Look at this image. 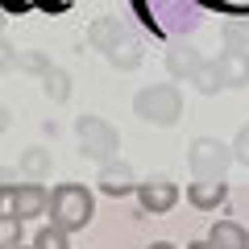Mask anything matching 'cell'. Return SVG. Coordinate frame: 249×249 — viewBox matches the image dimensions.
<instances>
[{"instance_id":"6da1fadb","label":"cell","mask_w":249,"mask_h":249,"mask_svg":"<svg viewBox=\"0 0 249 249\" xmlns=\"http://www.w3.org/2000/svg\"><path fill=\"white\" fill-rule=\"evenodd\" d=\"M46 216H50V224H58L62 232H79V229H88L91 216H96V196H91L83 183H62V187L50 191Z\"/></svg>"},{"instance_id":"7a4b0ae2","label":"cell","mask_w":249,"mask_h":249,"mask_svg":"<svg viewBox=\"0 0 249 249\" xmlns=\"http://www.w3.org/2000/svg\"><path fill=\"white\" fill-rule=\"evenodd\" d=\"M133 112L142 116L145 124H158V129H170V124L183 121V91L175 83H150L133 96Z\"/></svg>"},{"instance_id":"3957f363","label":"cell","mask_w":249,"mask_h":249,"mask_svg":"<svg viewBox=\"0 0 249 249\" xmlns=\"http://www.w3.org/2000/svg\"><path fill=\"white\" fill-rule=\"evenodd\" d=\"M91 46L112 62L116 71H133V67H142V46L124 34L112 17H100L96 25H91Z\"/></svg>"},{"instance_id":"277c9868","label":"cell","mask_w":249,"mask_h":249,"mask_svg":"<svg viewBox=\"0 0 249 249\" xmlns=\"http://www.w3.org/2000/svg\"><path fill=\"white\" fill-rule=\"evenodd\" d=\"M75 142H79V154L91 162H108V158L121 154V133L104 116H91V112L75 121Z\"/></svg>"},{"instance_id":"5b68a950","label":"cell","mask_w":249,"mask_h":249,"mask_svg":"<svg viewBox=\"0 0 249 249\" xmlns=\"http://www.w3.org/2000/svg\"><path fill=\"white\" fill-rule=\"evenodd\" d=\"M232 150L220 142V137H196L187 145V170L191 178H224L229 175Z\"/></svg>"},{"instance_id":"8992f818","label":"cell","mask_w":249,"mask_h":249,"mask_svg":"<svg viewBox=\"0 0 249 249\" xmlns=\"http://www.w3.org/2000/svg\"><path fill=\"white\" fill-rule=\"evenodd\" d=\"M46 204H50V191L37 178H21V183L9 187V212L21 216V220H34V216H46Z\"/></svg>"},{"instance_id":"52a82bcc","label":"cell","mask_w":249,"mask_h":249,"mask_svg":"<svg viewBox=\"0 0 249 249\" xmlns=\"http://www.w3.org/2000/svg\"><path fill=\"white\" fill-rule=\"evenodd\" d=\"M137 204H142L145 216H166L170 208L178 204V187L170 183L166 175H150L137 183Z\"/></svg>"},{"instance_id":"ba28073f","label":"cell","mask_w":249,"mask_h":249,"mask_svg":"<svg viewBox=\"0 0 249 249\" xmlns=\"http://www.w3.org/2000/svg\"><path fill=\"white\" fill-rule=\"evenodd\" d=\"M96 187H100V196H112V199H121V196H133V191H137L133 166H129V162H121V158H108V162H100V178H96Z\"/></svg>"},{"instance_id":"9c48e42d","label":"cell","mask_w":249,"mask_h":249,"mask_svg":"<svg viewBox=\"0 0 249 249\" xmlns=\"http://www.w3.org/2000/svg\"><path fill=\"white\" fill-rule=\"evenodd\" d=\"M216 67H220V79L224 88H249V50L245 46H224L220 54H216Z\"/></svg>"},{"instance_id":"30bf717a","label":"cell","mask_w":249,"mask_h":249,"mask_svg":"<svg viewBox=\"0 0 249 249\" xmlns=\"http://www.w3.org/2000/svg\"><path fill=\"white\" fill-rule=\"evenodd\" d=\"M224 199H229V183L224 178H196V183L187 187V204L196 208V212H216Z\"/></svg>"},{"instance_id":"8fae6325","label":"cell","mask_w":249,"mask_h":249,"mask_svg":"<svg viewBox=\"0 0 249 249\" xmlns=\"http://www.w3.org/2000/svg\"><path fill=\"white\" fill-rule=\"evenodd\" d=\"M199 62H204V58H199V50H196V46H170V50H166V71L170 75H175V79H191V75H196V67H199Z\"/></svg>"},{"instance_id":"7c38bea8","label":"cell","mask_w":249,"mask_h":249,"mask_svg":"<svg viewBox=\"0 0 249 249\" xmlns=\"http://www.w3.org/2000/svg\"><path fill=\"white\" fill-rule=\"evenodd\" d=\"M17 170H21V178H37V183H46V175H50V150H42V145L21 150Z\"/></svg>"},{"instance_id":"4fadbf2b","label":"cell","mask_w":249,"mask_h":249,"mask_svg":"<svg viewBox=\"0 0 249 249\" xmlns=\"http://www.w3.org/2000/svg\"><path fill=\"white\" fill-rule=\"evenodd\" d=\"M208 237L220 249H249V232H245V224H237V220H216Z\"/></svg>"},{"instance_id":"5bb4252c","label":"cell","mask_w":249,"mask_h":249,"mask_svg":"<svg viewBox=\"0 0 249 249\" xmlns=\"http://www.w3.org/2000/svg\"><path fill=\"white\" fill-rule=\"evenodd\" d=\"M42 91H46V100H50V104H67V100H71V91H75V83H71V75L62 71V67H50V71L42 75Z\"/></svg>"},{"instance_id":"9a60e30c","label":"cell","mask_w":249,"mask_h":249,"mask_svg":"<svg viewBox=\"0 0 249 249\" xmlns=\"http://www.w3.org/2000/svg\"><path fill=\"white\" fill-rule=\"evenodd\" d=\"M187 83H191L199 96H216V91H224V79H220V67H216V58H212V62L204 58V62L196 67V75H191Z\"/></svg>"},{"instance_id":"2e32d148","label":"cell","mask_w":249,"mask_h":249,"mask_svg":"<svg viewBox=\"0 0 249 249\" xmlns=\"http://www.w3.org/2000/svg\"><path fill=\"white\" fill-rule=\"evenodd\" d=\"M34 249H71V232H62L58 224H42L34 232Z\"/></svg>"},{"instance_id":"e0dca14e","label":"cell","mask_w":249,"mask_h":249,"mask_svg":"<svg viewBox=\"0 0 249 249\" xmlns=\"http://www.w3.org/2000/svg\"><path fill=\"white\" fill-rule=\"evenodd\" d=\"M21 237H25V220L13 216V212H0V249L21 245Z\"/></svg>"},{"instance_id":"ac0fdd59","label":"cell","mask_w":249,"mask_h":249,"mask_svg":"<svg viewBox=\"0 0 249 249\" xmlns=\"http://www.w3.org/2000/svg\"><path fill=\"white\" fill-rule=\"evenodd\" d=\"M17 67H21L25 75H37V79H42L54 62L46 58V50H17Z\"/></svg>"},{"instance_id":"d6986e66","label":"cell","mask_w":249,"mask_h":249,"mask_svg":"<svg viewBox=\"0 0 249 249\" xmlns=\"http://www.w3.org/2000/svg\"><path fill=\"white\" fill-rule=\"evenodd\" d=\"M224 46H245L249 50V17H232V21H224Z\"/></svg>"},{"instance_id":"ffe728a7","label":"cell","mask_w":249,"mask_h":249,"mask_svg":"<svg viewBox=\"0 0 249 249\" xmlns=\"http://www.w3.org/2000/svg\"><path fill=\"white\" fill-rule=\"evenodd\" d=\"M229 150H232V158H237L241 166H249V121L237 129V137H232V145H229Z\"/></svg>"},{"instance_id":"44dd1931","label":"cell","mask_w":249,"mask_h":249,"mask_svg":"<svg viewBox=\"0 0 249 249\" xmlns=\"http://www.w3.org/2000/svg\"><path fill=\"white\" fill-rule=\"evenodd\" d=\"M17 67V50H13V42L9 37H0V75L4 71H13Z\"/></svg>"},{"instance_id":"7402d4cb","label":"cell","mask_w":249,"mask_h":249,"mask_svg":"<svg viewBox=\"0 0 249 249\" xmlns=\"http://www.w3.org/2000/svg\"><path fill=\"white\" fill-rule=\"evenodd\" d=\"M13 183H21V170L17 166H0V187H13Z\"/></svg>"},{"instance_id":"603a6c76","label":"cell","mask_w":249,"mask_h":249,"mask_svg":"<svg viewBox=\"0 0 249 249\" xmlns=\"http://www.w3.org/2000/svg\"><path fill=\"white\" fill-rule=\"evenodd\" d=\"M187 249H220V245H216L212 237H196V241H191V245H187Z\"/></svg>"},{"instance_id":"cb8c5ba5","label":"cell","mask_w":249,"mask_h":249,"mask_svg":"<svg viewBox=\"0 0 249 249\" xmlns=\"http://www.w3.org/2000/svg\"><path fill=\"white\" fill-rule=\"evenodd\" d=\"M9 124H13V112H9V104H0V133H9Z\"/></svg>"},{"instance_id":"d4e9b609","label":"cell","mask_w":249,"mask_h":249,"mask_svg":"<svg viewBox=\"0 0 249 249\" xmlns=\"http://www.w3.org/2000/svg\"><path fill=\"white\" fill-rule=\"evenodd\" d=\"M9 208V187H0V212Z\"/></svg>"},{"instance_id":"484cf974","label":"cell","mask_w":249,"mask_h":249,"mask_svg":"<svg viewBox=\"0 0 249 249\" xmlns=\"http://www.w3.org/2000/svg\"><path fill=\"white\" fill-rule=\"evenodd\" d=\"M145 249H178V245H170V241H154V245H145Z\"/></svg>"},{"instance_id":"4316f807","label":"cell","mask_w":249,"mask_h":249,"mask_svg":"<svg viewBox=\"0 0 249 249\" xmlns=\"http://www.w3.org/2000/svg\"><path fill=\"white\" fill-rule=\"evenodd\" d=\"M13 249H34V245H13Z\"/></svg>"}]
</instances>
